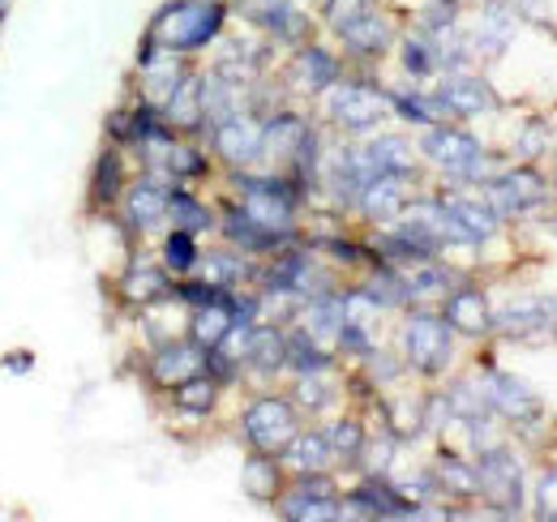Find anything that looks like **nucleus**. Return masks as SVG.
Segmentation results:
<instances>
[{
    "label": "nucleus",
    "instance_id": "1",
    "mask_svg": "<svg viewBox=\"0 0 557 522\" xmlns=\"http://www.w3.org/2000/svg\"><path fill=\"white\" fill-rule=\"evenodd\" d=\"M223 30V4L219 0H172L159 17L150 39L168 52H198Z\"/></svg>",
    "mask_w": 557,
    "mask_h": 522
},
{
    "label": "nucleus",
    "instance_id": "2",
    "mask_svg": "<svg viewBox=\"0 0 557 522\" xmlns=\"http://www.w3.org/2000/svg\"><path fill=\"white\" fill-rule=\"evenodd\" d=\"M331 121L348 133H369L377 129L391 112H395V99L382 95L377 86L369 82H344V86H331V103H326Z\"/></svg>",
    "mask_w": 557,
    "mask_h": 522
},
{
    "label": "nucleus",
    "instance_id": "3",
    "mask_svg": "<svg viewBox=\"0 0 557 522\" xmlns=\"http://www.w3.org/2000/svg\"><path fill=\"white\" fill-rule=\"evenodd\" d=\"M420 150H424L446 176H455V181H481V176H485V150H481V141H476L472 133L429 125Z\"/></svg>",
    "mask_w": 557,
    "mask_h": 522
},
{
    "label": "nucleus",
    "instance_id": "4",
    "mask_svg": "<svg viewBox=\"0 0 557 522\" xmlns=\"http://www.w3.org/2000/svg\"><path fill=\"white\" fill-rule=\"evenodd\" d=\"M404 351H408V364L433 377L450 364V351H455V338H450V322L446 318H433V313H417L408 318L404 326Z\"/></svg>",
    "mask_w": 557,
    "mask_h": 522
},
{
    "label": "nucleus",
    "instance_id": "5",
    "mask_svg": "<svg viewBox=\"0 0 557 522\" xmlns=\"http://www.w3.org/2000/svg\"><path fill=\"white\" fill-rule=\"evenodd\" d=\"M476 484H481V497L493 506V514H519L523 506V471H519V458L506 455V450H485L476 462Z\"/></svg>",
    "mask_w": 557,
    "mask_h": 522
},
{
    "label": "nucleus",
    "instance_id": "6",
    "mask_svg": "<svg viewBox=\"0 0 557 522\" xmlns=\"http://www.w3.org/2000/svg\"><path fill=\"white\" fill-rule=\"evenodd\" d=\"M245 437L258 455H283L296 437V411L287 398H258L245 411Z\"/></svg>",
    "mask_w": 557,
    "mask_h": 522
},
{
    "label": "nucleus",
    "instance_id": "7",
    "mask_svg": "<svg viewBox=\"0 0 557 522\" xmlns=\"http://www.w3.org/2000/svg\"><path fill=\"white\" fill-rule=\"evenodd\" d=\"M262 146H267V125L253 116V112H232V116H223L219 125H214V150H219V159L223 163H232V167H249V163H258L262 159Z\"/></svg>",
    "mask_w": 557,
    "mask_h": 522
},
{
    "label": "nucleus",
    "instance_id": "8",
    "mask_svg": "<svg viewBox=\"0 0 557 522\" xmlns=\"http://www.w3.org/2000/svg\"><path fill=\"white\" fill-rule=\"evenodd\" d=\"M240 210H245L253 223H262V227L287 236V232H292V210H296V189H292L287 181H275V176H267V181H245Z\"/></svg>",
    "mask_w": 557,
    "mask_h": 522
},
{
    "label": "nucleus",
    "instance_id": "9",
    "mask_svg": "<svg viewBox=\"0 0 557 522\" xmlns=\"http://www.w3.org/2000/svg\"><path fill=\"white\" fill-rule=\"evenodd\" d=\"M278 514L296 522H331V519H344V506H339V497H335V484H331L322 471H305L300 484L283 497Z\"/></svg>",
    "mask_w": 557,
    "mask_h": 522
},
{
    "label": "nucleus",
    "instance_id": "10",
    "mask_svg": "<svg viewBox=\"0 0 557 522\" xmlns=\"http://www.w3.org/2000/svg\"><path fill=\"white\" fill-rule=\"evenodd\" d=\"M488 206L497 210V219H502V214H506V219H523V214L541 210V206H545V181H541V172L515 167V172H506V176H493V181H488Z\"/></svg>",
    "mask_w": 557,
    "mask_h": 522
},
{
    "label": "nucleus",
    "instance_id": "11",
    "mask_svg": "<svg viewBox=\"0 0 557 522\" xmlns=\"http://www.w3.org/2000/svg\"><path fill=\"white\" fill-rule=\"evenodd\" d=\"M344 514H351V519H417L420 510H412V501L404 493H395L386 480L373 475V480L356 484Z\"/></svg>",
    "mask_w": 557,
    "mask_h": 522
},
{
    "label": "nucleus",
    "instance_id": "12",
    "mask_svg": "<svg viewBox=\"0 0 557 522\" xmlns=\"http://www.w3.org/2000/svg\"><path fill=\"white\" fill-rule=\"evenodd\" d=\"M198 373H207V347H198L194 338L189 343H168L150 360V377L159 386H181V382H189Z\"/></svg>",
    "mask_w": 557,
    "mask_h": 522
},
{
    "label": "nucleus",
    "instance_id": "13",
    "mask_svg": "<svg viewBox=\"0 0 557 522\" xmlns=\"http://www.w3.org/2000/svg\"><path fill=\"white\" fill-rule=\"evenodd\" d=\"M485 398L497 415H506V420H515V424H528V420L541 415V398L528 390L519 377H510V373H488Z\"/></svg>",
    "mask_w": 557,
    "mask_h": 522
},
{
    "label": "nucleus",
    "instance_id": "14",
    "mask_svg": "<svg viewBox=\"0 0 557 522\" xmlns=\"http://www.w3.org/2000/svg\"><path fill=\"white\" fill-rule=\"evenodd\" d=\"M493 326L502 330L506 338H528V334H541V330L557 326V300L554 296H532V300H519L510 309H502L493 318Z\"/></svg>",
    "mask_w": 557,
    "mask_h": 522
},
{
    "label": "nucleus",
    "instance_id": "15",
    "mask_svg": "<svg viewBox=\"0 0 557 522\" xmlns=\"http://www.w3.org/2000/svg\"><path fill=\"white\" fill-rule=\"evenodd\" d=\"M125 219H129L138 232H159V227L172 219V194H168L163 185L141 181V185H134L129 197H125Z\"/></svg>",
    "mask_w": 557,
    "mask_h": 522
},
{
    "label": "nucleus",
    "instance_id": "16",
    "mask_svg": "<svg viewBox=\"0 0 557 522\" xmlns=\"http://www.w3.org/2000/svg\"><path fill=\"white\" fill-rule=\"evenodd\" d=\"M446 322H450V330H459L468 338H485L493 330V309H488V300L481 291L463 287V291L446 296Z\"/></svg>",
    "mask_w": 557,
    "mask_h": 522
},
{
    "label": "nucleus",
    "instance_id": "17",
    "mask_svg": "<svg viewBox=\"0 0 557 522\" xmlns=\"http://www.w3.org/2000/svg\"><path fill=\"white\" fill-rule=\"evenodd\" d=\"M344 44H348L356 57H382L391 44H395V26L377 13V9H369V13H360L356 22H348L344 30Z\"/></svg>",
    "mask_w": 557,
    "mask_h": 522
},
{
    "label": "nucleus",
    "instance_id": "18",
    "mask_svg": "<svg viewBox=\"0 0 557 522\" xmlns=\"http://www.w3.org/2000/svg\"><path fill=\"white\" fill-rule=\"evenodd\" d=\"M437 95L446 99L450 116H481V112H488V108L497 103L493 90H488L481 77H472V73H455V77H446Z\"/></svg>",
    "mask_w": 557,
    "mask_h": 522
},
{
    "label": "nucleus",
    "instance_id": "19",
    "mask_svg": "<svg viewBox=\"0 0 557 522\" xmlns=\"http://www.w3.org/2000/svg\"><path fill=\"white\" fill-rule=\"evenodd\" d=\"M236 326V309H232V291L219 296V300H207V304H194V322H189V334L198 347H219L227 338V330Z\"/></svg>",
    "mask_w": 557,
    "mask_h": 522
},
{
    "label": "nucleus",
    "instance_id": "20",
    "mask_svg": "<svg viewBox=\"0 0 557 522\" xmlns=\"http://www.w3.org/2000/svg\"><path fill=\"white\" fill-rule=\"evenodd\" d=\"M163 121L172 129H198L207 125V99H202V77H189L176 86V95L163 103Z\"/></svg>",
    "mask_w": 557,
    "mask_h": 522
},
{
    "label": "nucleus",
    "instance_id": "21",
    "mask_svg": "<svg viewBox=\"0 0 557 522\" xmlns=\"http://www.w3.org/2000/svg\"><path fill=\"white\" fill-rule=\"evenodd\" d=\"M356 197H360V210L369 214V219H395L408 201H404V176H373V181H364L360 189H356Z\"/></svg>",
    "mask_w": 557,
    "mask_h": 522
},
{
    "label": "nucleus",
    "instance_id": "22",
    "mask_svg": "<svg viewBox=\"0 0 557 522\" xmlns=\"http://www.w3.org/2000/svg\"><path fill=\"white\" fill-rule=\"evenodd\" d=\"M121 296L129 304H159L168 296H176V287L168 283V274L159 265H134L125 278H121Z\"/></svg>",
    "mask_w": 557,
    "mask_h": 522
},
{
    "label": "nucleus",
    "instance_id": "23",
    "mask_svg": "<svg viewBox=\"0 0 557 522\" xmlns=\"http://www.w3.org/2000/svg\"><path fill=\"white\" fill-rule=\"evenodd\" d=\"M245 364H253L258 373H278V369H287V334H278L275 326L249 330Z\"/></svg>",
    "mask_w": 557,
    "mask_h": 522
},
{
    "label": "nucleus",
    "instance_id": "24",
    "mask_svg": "<svg viewBox=\"0 0 557 522\" xmlns=\"http://www.w3.org/2000/svg\"><path fill=\"white\" fill-rule=\"evenodd\" d=\"M223 232H227V240L232 245H240V249H253V253H267V249H278L287 236L283 232H271V227H262V223H253L240 206L236 210H227V219H223Z\"/></svg>",
    "mask_w": 557,
    "mask_h": 522
},
{
    "label": "nucleus",
    "instance_id": "25",
    "mask_svg": "<svg viewBox=\"0 0 557 522\" xmlns=\"http://www.w3.org/2000/svg\"><path fill=\"white\" fill-rule=\"evenodd\" d=\"M348 326V313H344V300L335 296H313L309 309H305V330L318 338V343H339Z\"/></svg>",
    "mask_w": 557,
    "mask_h": 522
},
{
    "label": "nucleus",
    "instance_id": "26",
    "mask_svg": "<svg viewBox=\"0 0 557 522\" xmlns=\"http://www.w3.org/2000/svg\"><path fill=\"white\" fill-rule=\"evenodd\" d=\"M185 82V69L181 61H146V108L163 112V103L176 95V86Z\"/></svg>",
    "mask_w": 557,
    "mask_h": 522
},
{
    "label": "nucleus",
    "instance_id": "27",
    "mask_svg": "<svg viewBox=\"0 0 557 522\" xmlns=\"http://www.w3.org/2000/svg\"><path fill=\"white\" fill-rule=\"evenodd\" d=\"M283 458L305 475V471H326V462H331V442H326V433H296L292 437V446L283 450Z\"/></svg>",
    "mask_w": 557,
    "mask_h": 522
},
{
    "label": "nucleus",
    "instance_id": "28",
    "mask_svg": "<svg viewBox=\"0 0 557 522\" xmlns=\"http://www.w3.org/2000/svg\"><path fill=\"white\" fill-rule=\"evenodd\" d=\"M296 77H300L309 90H331V86L339 82V61H335L331 52H322V48H305V52L296 57Z\"/></svg>",
    "mask_w": 557,
    "mask_h": 522
},
{
    "label": "nucleus",
    "instance_id": "29",
    "mask_svg": "<svg viewBox=\"0 0 557 522\" xmlns=\"http://www.w3.org/2000/svg\"><path fill=\"white\" fill-rule=\"evenodd\" d=\"M326 364H331V356L322 351V343L309 330L287 334V369H296L305 377V373H326Z\"/></svg>",
    "mask_w": 557,
    "mask_h": 522
},
{
    "label": "nucleus",
    "instance_id": "30",
    "mask_svg": "<svg viewBox=\"0 0 557 522\" xmlns=\"http://www.w3.org/2000/svg\"><path fill=\"white\" fill-rule=\"evenodd\" d=\"M278 484H283V475L275 467V455H253L245 462V493L253 501H275Z\"/></svg>",
    "mask_w": 557,
    "mask_h": 522
},
{
    "label": "nucleus",
    "instance_id": "31",
    "mask_svg": "<svg viewBox=\"0 0 557 522\" xmlns=\"http://www.w3.org/2000/svg\"><path fill=\"white\" fill-rule=\"evenodd\" d=\"M450 206H455L459 223L468 227L472 245H481V240H488V236L497 232V210H493L488 201H450Z\"/></svg>",
    "mask_w": 557,
    "mask_h": 522
},
{
    "label": "nucleus",
    "instance_id": "32",
    "mask_svg": "<svg viewBox=\"0 0 557 522\" xmlns=\"http://www.w3.org/2000/svg\"><path fill=\"white\" fill-rule=\"evenodd\" d=\"M433 480H437L442 488L459 493V497H472V493H481V484H476V471H472L468 462H459L455 455L437 458V471H433Z\"/></svg>",
    "mask_w": 557,
    "mask_h": 522
},
{
    "label": "nucleus",
    "instance_id": "33",
    "mask_svg": "<svg viewBox=\"0 0 557 522\" xmlns=\"http://www.w3.org/2000/svg\"><path fill=\"white\" fill-rule=\"evenodd\" d=\"M395 112H404V116L417 121V125H437V121L450 116V108H446L442 95H399V99H395Z\"/></svg>",
    "mask_w": 557,
    "mask_h": 522
},
{
    "label": "nucleus",
    "instance_id": "34",
    "mask_svg": "<svg viewBox=\"0 0 557 522\" xmlns=\"http://www.w3.org/2000/svg\"><path fill=\"white\" fill-rule=\"evenodd\" d=\"M214 398H219V386H214L210 373H198V377H189V382L176 386V407H181V411H194V415L210 411Z\"/></svg>",
    "mask_w": 557,
    "mask_h": 522
},
{
    "label": "nucleus",
    "instance_id": "35",
    "mask_svg": "<svg viewBox=\"0 0 557 522\" xmlns=\"http://www.w3.org/2000/svg\"><path fill=\"white\" fill-rule=\"evenodd\" d=\"M510 35H515V17H510V9H506L502 0H497V4H488L485 26H481V39H485L488 57H497V52L510 44Z\"/></svg>",
    "mask_w": 557,
    "mask_h": 522
},
{
    "label": "nucleus",
    "instance_id": "36",
    "mask_svg": "<svg viewBox=\"0 0 557 522\" xmlns=\"http://www.w3.org/2000/svg\"><path fill=\"white\" fill-rule=\"evenodd\" d=\"M326 442H331V455L339 458V462H356V458L364 455V428L356 424V420H339L331 433H326Z\"/></svg>",
    "mask_w": 557,
    "mask_h": 522
},
{
    "label": "nucleus",
    "instance_id": "37",
    "mask_svg": "<svg viewBox=\"0 0 557 522\" xmlns=\"http://www.w3.org/2000/svg\"><path fill=\"white\" fill-rule=\"evenodd\" d=\"M163 265L168 270H176V274H189V270H198V240H194V232H172L168 236V245H163Z\"/></svg>",
    "mask_w": 557,
    "mask_h": 522
},
{
    "label": "nucleus",
    "instance_id": "38",
    "mask_svg": "<svg viewBox=\"0 0 557 522\" xmlns=\"http://www.w3.org/2000/svg\"><path fill=\"white\" fill-rule=\"evenodd\" d=\"M245 274H249V270H245V261L227 258V253H214V258H207V270H202V278H207V283H214L219 291H232V287H236Z\"/></svg>",
    "mask_w": 557,
    "mask_h": 522
},
{
    "label": "nucleus",
    "instance_id": "39",
    "mask_svg": "<svg viewBox=\"0 0 557 522\" xmlns=\"http://www.w3.org/2000/svg\"><path fill=\"white\" fill-rule=\"evenodd\" d=\"M172 219H176V227H181V232H194V236L210 227L207 206H198L189 194H172Z\"/></svg>",
    "mask_w": 557,
    "mask_h": 522
},
{
    "label": "nucleus",
    "instance_id": "40",
    "mask_svg": "<svg viewBox=\"0 0 557 522\" xmlns=\"http://www.w3.org/2000/svg\"><path fill=\"white\" fill-rule=\"evenodd\" d=\"M455 17H459V0H429L424 4V17H420V26L429 30V35H450L455 30Z\"/></svg>",
    "mask_w": 557,
    "mask_h": 522
},
{
    "label": "nucleus",
    "instance_id": "41",
    "mask_svg": "<svg viewBox=\"0 0 557 522\" xmlns=\"http://www.w3.org/2000/svg\"><path fill=\"white\" fill-rule=\"evenodd\" d=\"M95 201L99 206H108V201H116V194H121V159L116 154H103L99 159V172H95Z\"/></svg>",
    "mask_w": 557,
    "mask_h": 522
},
{
    "label": "nucleus",
    "instance_id": "42",
    "mask_svg": "<svg viewBox=\"0 0 557 522\" xmlns=\"http://www.w3.org/2000/svg\"><path fill=\"white\" fill-rule=\"evenodd\" d=\"M373 9V0H326V22L335 26V30H344L348 22H356L360 13H369Z\"/></svg>",
    "mask_w": 557,
    "mask_h": 522
},
{
    "label": "nucleus",
    "instance_id": "43",
    "mask_svg": "<svg viewBox=\"0 0 557 522\" xmlns=\"http://www.w3.org/2000/svg\"><path fill=\"white\" fill-rule=\"evenodd\" d=\"M536 514L557 522V471L541 475V484H536Z\"/></svg>",
    "mask_w": 557,
    "mask_h": 522
}]
</instances>
